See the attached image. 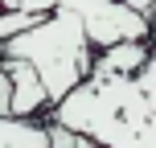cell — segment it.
<instances>
[{
	"label": "cell",
	"instance_id": "3957f363",
	"mask_svg": "<svg viewBox=\"0 0 156 148\" xmlns=\"http://www.w3.org/2000/svg\"><path fill=\"white\" fill-rule=\"evenodd\" d=\"M58 8L78 16L90 49L119 45V41H148L152 37V21L123 4V0H58Z\"/></svg>",
	"mask_w": 156,
	"mask_h": 148
},
{
	"label": "cell",
	"instance_id": "277c9868",
	"mask_svg": "<svg viewBox=\"0 0 156 148\" xmlns=\"http://www.w3.org/2000/svg\"><path fill=\"white\" fill-rule=\"evenodd\" d=\"M0 70L8 74V115H16V119H37L41 111L49 107V95H45V86H41V78L33 74L25 62L0 58Z\"/></svg>",
	"mask_w": 156,
	"mask_h": 148
},
{
	"label": "cell",
	"instance_id": "52a82bcc",
	"mask_svg": "<svg viewBox=\"0 0 156 148\" xmlns=\"http://www.w3.org/2000/svg\"><path fill=\"white\" fill-rule=\"evenodd\" d=\"M45 148H94L86 136H78L70 132V128H62V124H54V119H45Z\"/></svg>",
	"mask_w": 156,
	"mask_h": 148
},
{
	"label": "cell",
	"instance_id": "6da1fadb",
	"mask_svg": "<svg viewBox=\"0 0 156 148\" xmlns=\"http://www.w3.org/2000/svg\"><path fill=\"white\" fill-rule=\"evenodd\" d=\"M45 111L54 124L86 136L94 148H156L152 62L136 74H86Z\"/></svg>",
	"mask_w": 156,
	"mask_h": 148
},
{
	"label": "cell",
	"instance_id": "8992f818",
	"mask_svg": "<svg viewBox=\"0 0 156 148\" xmlns=\"http://www.w3.org/2000/svg\"><path fill=\"white\" fill-rule=\"evenodd\" d=\"M0 148H45V124L0 115Z\"/></svg>",
	"mask_w": 156,
	"mask_h": 148
},
{
	"label": "cell",
	"instance_id": "ba28073f",
	"mask_svg": "<svg viewBox=\"0 0 156 148\" xmlns=\"http://www.w3.org/2000/svg\"><path fill=\"white\" fill-rule=\"evenodd\" d=\"M123 4L132 8V13H140V16H148V21H152V4H156V0H123Z\"/></svg>",
	"mask_w": 156,
	"mask_h": 148
},
{
	"label": "cell",
	"instance_id": "5b68a950",
	"mask_svg": "<svg viewBox=\"0 0 156 148\" xmlns=\"http://www.w3.org/2000/svg\"><path fill=\"white\" fill-rule=\"evenodd\" d=\"M144 62H152L148 41H119V45H107L94 54L90 74H136Z\"/></svg>",
	"mask_w": 156,
	"mask_h": 148
},
{
	"label": "cell",
	"instance_id": "7a4b0ae2",
	"mask_svg": "<svg viewBox=\"0 0 156 148\" xmlns=\"http://www.w3.org/2000/svg\"><path fill=\"white\" fill-rule=\"evenodd\" d=\"M0 58L25 62L41 78V86H45V95H49V107H54L62 95H70L74 86L90 74L94 49H90V41H86L78 16L66 13V8H54V13H45L33 29L8 37L4 45H0Z\"/></svg>",
	"mask_w": 156,
	"mask_h": 148
},
{
	"label": "cell",
	"instance_id": "9c48e42d",
	"mask_svg": "<svg viewBox=\"0 0 156 148\" xmlns=\"http://www.w3.org/2000/svg\"><path fill=\"white\" fill-rule=\"evenodd\" d=\"M16 4H21V0H0V8H16Z\"/></svg>",
	"mask_w": 156,
	"mask_h": 148
}]
</instances>
